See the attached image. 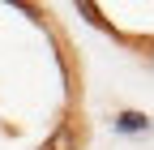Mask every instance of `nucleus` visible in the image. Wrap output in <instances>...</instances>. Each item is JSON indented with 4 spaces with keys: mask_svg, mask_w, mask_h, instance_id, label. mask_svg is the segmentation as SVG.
Segmentation results:
<instances>
[{
    "mask_svg": "<svg viewBox=\"0 0 154 150\" xmlns=\"http://www.w3.org/2000/svg\"><path fill=\"white\" fill-rule=\"evenodd\" d=\"M116 124H120L124 133H141V129H146L150 120L141 116V111H120V120H116Z\"/></svg>",
    "mask_w": 154,
    "mask_h": 150,
    "instance_id": "f03ea898",
    "label": "nucleus"
},
{
    "mask_svg": "<svg viewBox=\"0 0 154 150\" xmlns=\"http://www.w3.org/2000/svg\"><path fill=\"white\" fill-rule=\"evenodd\" d=\"M43 150H82V133H77V124H73V120H60V124L47 133Z\"/></svg>",
    "mask_w": 154,
    "mask_h": 150,
    "instance_id": "f257e3e1",
    "label": "nucleus"
}]
</instances>
